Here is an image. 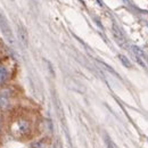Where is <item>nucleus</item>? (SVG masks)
I'll return each instance as SVG.
<instances>
[{
	"label": "nucleus",
	"instance_id": "f257e3e1",
	"mask_svg": "<svg viewBox=\"0 0 148 148\" xmlns=\"http://www.w3.org/2000/svg\"><path fill=\"white\" fill-rule=\"evenodd\" d=\"M30 131H31V125L26 120H18L12 125V133L17 138L27 136Z\"/></svg>",
	"mask_w": 148,
	"mask_h": 148
},
{
	"label": "nucleus",
	"instance_id": "f03ea898",
	"mask_svg": "<svg viewBox=\"0 0 148 148\" xmlns=\"http://www.w3.org/2000/svg\"><path fill=\"white\" fill-rule=\"evenodd\" d=\"M0 29H1V32L3 33L5 38L9 41V42H14V37H13V32L10 30V26L7 22L6 17L0 13Z\"/></svg>",
	"mask_w": 148,
	"mask_h": 148
},
{
	"label": "nucleus",
	"instance_id": "7ed1b4c3",
	"mask_svg": "<svg viewBox=\"0 0 148 148\" xmlns=\"http://www.w3.org/2000/svg\"><path fill=\"white\" fill-rule=\"evenodd\" d=\"M131 48H132V53L134 54V57L137 58L138 63H139L143 67H146V66H147V57L145 55V53H144L140 48H138V47H136V46H132Z\"/></svg>",
	"mask_w": 148,
	"mask_h": 148
},
{
	"label": "nucleus",
	"instance_id": "20e7f679",
	"mask_svg": "<svg viewBox=\"0 0 148 148\" xmlns=\"http://www.w3.org/2000/svg\"><path fill=\"white\" fill-rule=\"evenodd\" d=\"M113 36L115 38V41L119 43V46H121V47H125V37H124V34L122 33V31L115 25V24H113Z\"/></svg>",
	"mask_w": 148,
	"mask_h": 148
},
{
	"label": "nucleus",
	"instance_id": "39448f33",
	"mask_svg": "<svg viewBox=\"0 0 148 148\" xmlns=\"http://www.w3.org/2000/svg\"><path fill=\"white\" fill-rule=\"evenodd\" d=\"M17 36H18L21 43H23L25 47H27V45H29V34H27V31L25 30V27L23 25H18V27H17Z\"/></svg>",
	"mask_w": 148,
	"mask_h": 148
},
{
	"label": "nucleus",
	"instance_id": "423d86ee",
	"mask_svg": "<svg viewBox=\"0 0 148 148\" xmlns=\"http://www.w3.org/2000/svg\"><path fill=\"white\" fill-rule=\"evenodd\" d=\"M9 77V72L8 70L6 69V66L3 65H0V86L3 84Z\"/></svg>",
	"mask_w": 148,
	"mask_h": 148
},
{
	"label": "nucleus",
	"instance_id": "0eeeda50",
	"mask_svg": "<svg viewBox=\"0 0 148 148\" xmlns=\"http://www.w3.org/2000/svg\"><path fill=\"white\" fill-rule=\"evenodd\" d=\"M9 105V99L8 96L5 92L0 93V110H5L7 108V106Z\"/></svg>",
	"mask_w": 148,
	"mask_h": 148
},
{
	"label": "nucleus",
	"instance_id": "6e6552de",
	"mask_svg": "<svg viewBox=\"0 0 148 148\" xmlns=\"http://www.w3.org/2000/svg\"><path fill=\"white\" fill-rule=\"evenodd\" d=\"M119 59L121 60V63H122V64H123L125 67L131 69V63H130V60L124 55H119Z\"/></svg>",
	"mask_w": 148,
	"mask_h": 148
},
{
	"label": "nucleus",
	"instance_id": "1a4fd4ad",
	"mask_svg": "<svg viewBox=\"0 0 148 148\" xmlns=\"http://www.w3.org/2000/svg\"><path fill=\"white\" fill-rule=\"evenodd\" d=\"M33 148H45L46 147V144H45V140H40V141H37L32 145Z\"/></svg>",
	"mask_w": 148,
	"mask_h": 148
},
{
	"label": "nucleus",
	"instance_id": "9d476101",
	"mask_svg": "<svg viewBox=\"0 0 148 148\" xmlns=\"http://www.w3.org/2000/svg\"><path fill=\"white\" fill-rule=\"evenodd\" d=\"M105 141H106V145H107V147H108V148H117V146H116V145H115V144L108 137L105 139Z\"/></svg>",
	"mask_w": 148,
	"mask_h": 148
},
{
	"label": "nucleus",
	"instance_id": "9b49d317",
	"mask_svg": "<svg viewBox=\"0 0 148 148\" xmlns=\"http://www.w3.org/2000/svg\"><path fill=\"white\" fill-rule=\"evenodd\" d=\"M0 127H1V116H0Z\"/></svg>",
	"mask_w": 148,
	"mask_h": 148
}]
</instances>
